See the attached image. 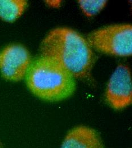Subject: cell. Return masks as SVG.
<instances>
[{
    "instance_id": "1",
    "label": "cell",
    "mask_w": 132,
    "mask_h": 148,
    "mask_svg": "<svg viewBox=\"0 0 132 148\" xmlns=\"http://www.w3.org/2000/svg\"><path fill=\"white\" fill-rule=\"evenodd\" d=\"M42 56L61 65L74 78L88 76L95 56L87 40L75 30L58 27L51 30L42 40Z\"/></svg>"
},
{
    "instance_id": "2",
    "label": "cell",
    "mask_w": 132,
    "mask_h": 148,
    "mask_svg": "<svg viewBox=\"0 0 132 148\" xmlns=\"http://www.w3.org/2000/svg\"><path fill=\"white\" fill-rule=\"evenodd\" d=\"M25 78L30 91L47 101L66 99L75 91L74 77L57 62L44 56L31 61Z\"/></svg>"
},
{
    "instance_id": "3",
    "label": "cell",
    "mask_w": 132,
    "mask_h": 148,
    "mask_svg": "<svg viewBox=\"0 0 132 148\" xmlns=\"http://www.w3.org/2000/svg\"><path fill=\"white\" fill-rule=\"evenodd\" d=\"M91 47L100 52L118 56L132 54V26L114 25L94 31L87 37Z\"/></svg>"
},
{
    "instance_id": "4",
    "label": "cell",
    "mask_w": 132,
    "mask_h": 148,
    "mask_svg": "<svg viewBox=\"0 0 132 148\" xmlns=\"http://www.w3.org/2000/svg\"><path fill=\"white\" fill-rule=\"evenodd\" d=\"M31 61L25 47L18 44L9 45L0 52L1 74L8 80H21L25 77Z\"/></svg>"
},
{
    "instance_id": "5",
    "label": "cell",
    "mask_w": 132,
    "mask_h": 148,
    "mask_svg": "<svg viewBox=\"0 0 132 148\" xmlns=\"http://www.w3.org/2000/svg\"><path fill=\"white\" fill-rule=\"evenodd\" d=\"M131 73L128 66L120 64L111 77L105 92L108 103L120 110L131 104L132 101Z\"/></svg>"
},
{
    "instance_id": "6",
    "label": "cell",
    "mask_w": 132,
    "mask_h": 148,
    "mask_svg": "<svg viewBox=\"0 0 132 148\" xmlns=\"http://www.w3.org/2000/svg\"><path fill=\"white\" fill-rule=\"evenodd\" d=\"M61 148H104L101 137L95 130L80 126L71 130Z\"/></svg>"
},
{
    "instance_id": "7",
    "label": "cell",
    "mask_w": 132,
    "mask_h": 148,
    "mask_svg": "<svg viewBox=\"0 0 132 148\" xmlns=\"http://www.w3.org/2000/svg\"><path fill=\"white\" fill-rule=\"evenodd\" d=\"M27 5L25 0H0V18L12 22L19 18Z\"/></svg>"
},
{
    "instance_id": "8",
    "label": "cell",
    "mask_w": 132,
    "mask_h": 148,
    "mask_svg": "<svg viewBox=\"0 0 132 148\" xmlns=\"http://www.w3.org/2000/svg\"><path fill=\"white\" fill-rule=\"evenodd\" d=\"M80 8L87 17H92L99 13L106 5L107 1L104 0L78 1Z\"/></svg>"
}]
</instances>
